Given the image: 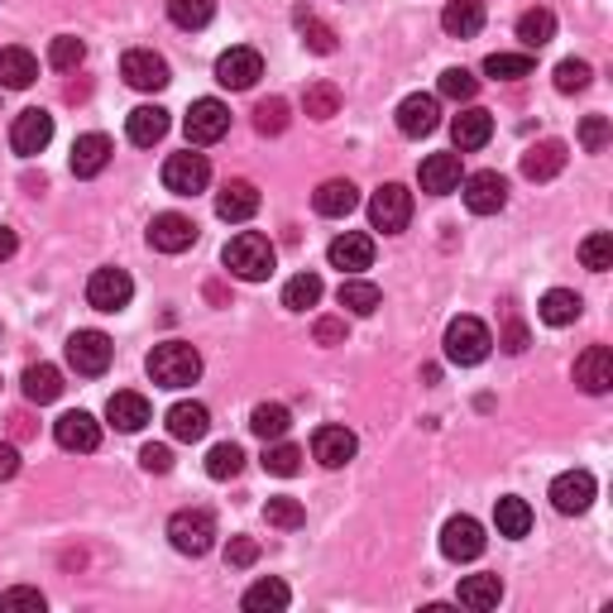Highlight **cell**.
<instances>
[{
	"label": "cell",
	"instance_id": "1",
	"mask_svg": "<svg viewBox=\"0 0 613 613\" xmlns=\"http://www.w3.org/2000/svg\"><path fill=\"white\" fill-rule=\"evenodd\" d=\"M225 269L235 273V279H245V283H263L273 273V263H279V249L269 245V235H259V231H240L231 245H225Z\"/></svg>",
	"mask_w": 613,
	"mask_h": 613
},
{
	"label": "cell",
	"instance_id": "2",
	"mask_svg": "<svg viewBox=\"0 0 613 613\" xmlns=\"http://www.w3.org/2000/svg\"><path fill=\"white\" fill-rule=\"evenodd\" d=\"M149 379L159 389H187L201 379V355L187 341H163L149 351Z\"/></svg>",
	"mask_w": 613,
	"mask_h": 613
},
{
	"label": "cell",
	"instance_id": "3",
	"mask_svg": "<svg viewBox=\"0 0 613 613\" xmlns=\"http://www.w3.org/2000/svg\"><path fill=\"white\" fill-rule=\"evenodd\" d=\"M446 359L451 365H485L489 351H494V335L479 317H455L446 327Z\"/></svg>",
	"mask_w": 613,
	"mask_h": 613
},
{
	"label": "cell",
	"instance_id": "4",
	"mask_svg": "<svg viewBox=\"0 0 613 613\" xmlns=\"http://www.w3.org/2000/svg\"><path fill=\"white\" fill-rule=\"evenodd\" d=\"M168 542H173L183 556H207L216 547V518L207 508H183L168 518Z\"/></svg>",
	"mask_w": 613,
	"mask_h": 613
},
{
	"label": "cell",
	"instance_id": "5",
	"mask_svg": "<svg viewBox=\"0 0 613 613\" xmlns=\"http://www.w3.org/2000/svg\"><path fill=\"white\" fill-rule=\"evenodd\" d=\"M211 183V163L207 154H168L163 163V187L173 192V197H197V192H207Z\"/></svg>",
	"mask_w": 613,
	"mask_h": 613
},
{
	"label": "cell",
	"instance_id": "6",
	"mask_svg": "<svg viewBox=\"0 0 613 613\" xmlns=\"http://www.w3.org/2000/svg\"><path fill=\"white\" fill-rule=\"evenodd\" d=\"M369 221H375V231H383V235L407 231V221H413V192L403 183H383L375 192V201H369Z\"/></svg>",
	"mask_w": 613,
	"mask_h": 613
},
{
	"label": "cell",
	"instance_id": "7",
	"mask_svg": "<svg viewBox=\"0 0 613 613\" xmlns=\"http://www.w3.org/2000/svg\"><path fill=\"white\" fill-rule=\"evenodd\" d=\"M111 355H115V345H111V335L106 331H77L68 341V365L77 369L82 379L106 375V369H111Z\"/></svg>",
	"mask_w": 613,
	"mask_h": 613
},
{
	"label": "cell",
	"instance_id": "8",
	"mask_svg": "<svg viewBox=\"0 0 613 613\" xmlns=\"http://www.w3.org/2000/svg\"><path fill=\"white\" fill-rule=\"evenodd\" d=\"M183 130H187V144H216V139H225V130H231V106L216 101V96H201V101H192Z\"/></svg>",
	"mask_w": 613,
	"mask_h": 613
},
{
	"label": "cell",
	"instance_id": "9",
	"mask_svg": "<svg viewBox=\"0 0 613 613\" xmlns=\"http://www.w3.org/2000/svg\"><path fill=\"white\" fill-rule=\"evenodd\" d=\"M135 297V279L125 269H96L87 279V303L96 311H125Z\"/></svg>",
	"mask_w": 613,
	"mask_h": 613
},
{
	"label": "cell",
	"instance_id": "10",
	"mask_svg": "<svg viewBox=\"0 0 613 613\" xmlns=\"http://www.w3.org/2000/svg\"><path fill=\"white\" fill-rule=\"evenodd\" d=\"M149 245L159 249V255H183V249L197 245V221L183 211H163L149 221Z\"/></svg>",
	"mask_w": 613,
	"mask_h": 613
},
{
	"label": "cell",
	"instance_id": "11",
	"mask_svg": "<svg viewBox=\"0 0 613 613\" xmlns=\"http://www.w3.org/2000/svg\"><path fill=\"white\" fill-rule=\"evenodd\" d=\"M120 77H125L135 91H163L168 82H173L168 77V63L154 53V48H130V53L120 58Z\"/></svg>",
	"mask_w": 613,
	"mask_h": 613
},
{
	"label": "cell",
	"instance_id": "12",
	"mask_svg": "<svg viewBox=\"0 0 613 613\" xmlns=\"http://www.w3.org/2000/svg\"><path fill=\"white\" fill-rule=\"evenodd\" d=\"M259 77H263V58L255 48H225V53L216 58V82H221V87L249 91Z\"/></svg>",
	"mask_w": 613,
	"mask_h": 613
},
{
	"label": "cell",
	"instance_id": "13",
	"mask_svg": "<svg viewBox=\"0 0 613 613\" xmlns=\"http://www.w3.org/2000/svg\"><path fill=\"white\" fill-rule=\"evenodd\" d=\"M48 139H53V115L48 111H20L15 125H10V149L20 159H39L48 149Z\"/></svg>",
	"mask_w": 613,
	"mask_h": 613
},
{
	"label": "cell",
	"instance_id": "14",
	"mask_svg": "<svg viewBox=\"0 0 613 613\" xmlns=\"http://www.w3.org/2000/svg\"><path fill=\"white\" fill-rule=\"evenodd\" d=\"M441 556H446V561H475V556H485V527H479L470 513L451 518L446 527H441Z\"/></svg>",
	"mask_w": 613,
	"mask_h": 613
},
{
	"label": "cell",
	"instance_id": "15",
	"mask_svg": "<svg viewBox=\"0 0 613 613\" xmlns=\"http://www.w3.org/2000/svg\"><path fill=\"white\" fill-rule=\"evenodd\" d=\"M437 125H441V101L437 96L413 91V96H403L399 101V130L407 139H427Z\"/></svg>",
	"mask_w": 613,
	"mask_h": 613
},
{
	"label": "cell",
	"instance_id": "16",
	"mask_svg": "<svg viewBox=\"0 0 613 613\" xmlns=\"http://www.w3.org/2000/svg\"><path fill=\"white\" fill-rule=\"evenodd\" d=\"M355 451H359V441H355L351 427H317V431H311V455H317L327 470H341V465H351Z\"/></svg>",
	"mask_w": 613,
	"mask_h": 613
},
{
	"label": "cell",
	"instance_id": "17",
	"mask_svg": "<svg viewBox=\"0 0 613 613\" xmlns=\"http://www.w3.org/2000/svg\"><path fill=\"white\" fill-rule=\"evenodd\" d=\"M503 201H508V183H503V173L485 168V173L465 177V207H470L475 216H494V211H503Z\"/></svg>",
	"mask_w": 613,
	"mask_h": 613
},
{
	"label": "cell",
	"instance_id": "18",
	"mask_svg": "<svg viewBox=\"0 0 613 613\" xmlns=\"http://www.w3.org/2000/svg\"><path fill=\"white\" fill-rule=\"evenodd\" d=\"M551 503H556V513H585L594 503V475L590 470H566L551 479Z\"/></svg>",
	"mask_w": 613,
	"mask_h": 613
},
{
	"label": "cell",
	"instance_id": "19",
	"mask_svg": "<svg viewBox=\"0 0 613 613\" xmlns=\"http://www.w3.org/2000/svg\"><path fill=\"white\" fill-rule=\"evenodd\" d=\"M53 437H58V446L63 451H77V455H87V451H96L101 446V427H96V417L91 413H63L53 422Z\"/></svg>",
	"mask_w": 613,
	"mask_h": 613
},
{
	"label": "cell",
	"instance_id": "20",
	"mask_svg": "<svg viewBox=\"0 0 613 613\" xmlns=\"http://www.w3.org/2000/svg\"><path fill=\"white\" fill-rule=\"evenodd\" d=\"M327 255H331V269H341V273H365L369 263H375V240L359 235V231H345V235L331 240Z\"/></svg>",
	"mask_w": 613,
	"mask_h": 613
},
{
	"label": "cell",
	"instance_id": "21",
	"mask_svg": "<svg viewBox=\"0 0 613 613\" xmlns=\"http://www.w3.org/2000/svg\"><path fill=\"white\" fill-rule=\"evenodd\" d=\"M571 159V149L561 139H542V144H532V149L523 154V177L527 183H551V177L566 168Z\"/></svg>",
	"mask_w": 613,
	"mask_h": 613
},
{
	"label": "cell",
	"instance_id": "22",
	"mask_svg": "<svg viewBox=\"0 0 613 613\" xmlns=\"http://www.w3.org/2000/svg\"><path fill=\"white\" fill-rule=\"evenodd\" d=\"M417 183L431 197H446V192L461 187V154H427L422 168H417Z\"/></svg>",
	"mask_w": 613,
	"mask_h": 613
},
{
	"label": "cell",
	"instance_id": "23",
	"mask_svg": "<svg viewBox=\"0 0 613 613\" xmlns=\"http://www.w3.org/2000/svg\"><path fill=\"white\" fill-rule=\"evenodd\" d=\"M575 383L585 393H609L613 389V351L609 345H590L580 359H575Z\"/></svg>",
	"mask_w": 613,
	"mask_h": 613
},
{
	"label": "cell",
	"instance_id": "24",
	"mask_svg": "<svg viewBox=\"0 0 613 613\" xmlns=\"http://www.w3.org/2000/svg\"><path fill=\"white\" fill-rule=\"evenodd\" d=\"M259 211V187L245 183V177H235V183H225L221 192H216V216L221 221H249V216Z\"/></svg>",
	"mask_w": 613,
	"mask_h": 613
},
{
	"label": "cell",
	"instance_id": "25",
	"mask_svg": "<svg viewBox=\"0 0 613 613\" xmlns=\"http://www.w3.org/2000/svg\"><path fill=\"white\" fill-rule=\"evenodd\" d=\"M311 207H317V216L341 221V216H351L359 207V187L351 183V177H331V183H321L317 192H311Z\"/></svg>",
	"mask_w": 613,
	"mask_h": 613
},
{
	"label": "cell",
	"instance_id": "26",
	"mask_svg": "<svg viewBox=\"0 0 613 613\" xmlns=\"http://www.w3.org/2000/svg\"><path fill=\"white\" fill-rule=\"evenodd\" d=\"M111 139L106 135H77V144H72V173L77 177H96V173H106V163H111Z\"/></svg>",
	"mask_w": 613,
	"mask_h": 613
},
{
	"label": "cell",
	"instance_id": "27",
	"mask_svg": "<svg viewBox=\"0 0 613 613\" xmlns=\"http://www.w3.org/2000/svg\"><path fill=\"white\" fill-rule=\"evenodd\" d=\"M125 135H130V144H139V149H154V144L168 135V111L163 106H135L125 120Z\"/></svg>",
	"mask_w": 613,
	"mask_h": 613
},
{
	"label": "cell",
	"instance_id": "28",
	"mask_svg": "<svg viewBox=\"0 0 613 613\" xmlns=\"http://www.w3.org/2000/svg\"><path fill=\"white\" fill-rule=\"evenodd\" d=\"M489 135H494V115L479 111V106H470V111H461L451 120V139L455 149H485Z\"/></svg>",
	"mask_w": 613,
	"mask_h": 613
},
{
	"label": "cell",
	"instance_id": "29",
	"mask_svg": "<svg viewBox=\"0 0 613 613\" xmlns=\"http://www.w3.org/2000/svg\"><path fill=\"white\" fill-rule=\"evenodd\" d=\"M441 29H446L451 39H475V34L485 29V0H451V5L441 10Z\"/></svg>",
	"mask_w": 613,
	"mask_h": 613
},
{
	"label": "cell",
	"instance_id": "30",
	"mask_svg": "<svg viewBox=\"0 0 613 613\" xmlns=\"http://www.w3.org/2000/svg\"><path fill=\"white\" fill-rule=\"evenodd\" d=\"M34 77H39V58L29 48H0V87L24 91L34 87Z\"/></svg>",
	"mask_w": 613,
	"mask_h": 613
},
{
	"label": "cell",
	"instance_id": "31",
	"mask_svg": "<svg viewBox=\"0 0 613 613\" xmlns=\"http://www.w3.org/2000/svg\"><path fill=\"white\" fill-rule=\"evenodd\" d=\"M106 417H111L115 431H139L144 422H149V399L120 389V393H111V403H106Z\"/></svg>",
	"mask_w": 613,
	"mask_h": 613
},
{
	"label": "cell",
	"instance_id": "32",
	"mask_svg": "<svg viewBox=\"0 0 613 613\" xmlns=\"http://www.w3.org/2000/svg\"><path fill=\"white\" fill-rule=\"evenodd\" d=\"M20 389H24V399L39 403V407H44V403H53L58 393H63V369H58V365H44V359H39V365L24 369Z\"/></svg>",
	"mask_w": 613,
	"mask_h": 613
},
{
	"label": "cell",
	"instance_id": "33",
	"mask_svg": "<svg viewBox=\"0 0 613 613\" xmlns=\"http://www.w3.org/2000/svg\"><path fill=\"white\" fill-rule=\"evenodd\" d=\"M168 431H173V441H201L211 431V413L201 403H177L168 407Z\"/></svg>",
	"mask_w": 613,
	"mask_h": 613
},
{
	"label": "cell",
	"instance_id": "34",
	"mask_svg": "<svg viewBox=\"0 0 613 613\" xmlns=\"http://www.w3.org/2000/svg\"><path fill=\"white\" fill-rule=\"evenodd\" d=\"M455 599H461L465 609H499V599H503V580L499 575H465L461 580V590H455Z\"/></svg>",
	"mask_w": 613,
	"mask_h": 613
},
{
	"label": "cell",
	"instance_id": "35",
	"mask_svg": "<svg viewBox=\"0 0 613 613\" xmlns=\"http://www.w3.org/2000/svg\"><path fill=\"white\" fill-rule=\"evenodd\" d=\"M494 527H499V537H527L532 532V508H527V499L503 494L494 503Z\"/></svg>",
	"mask_w": 613,
	"mask_h": 613
},
{
	"label": "cell",
	"instance_id": "36",
	"mask_svg": "<svg viewBox=\"0 0 613 613\" xmlns=\"http://www.w3.org/2000/svg\"><path fill=\"white\" fill-rule=\"evenodd\" d=\"M537 311H542L547 327H571V321H580L585 303H580V293H571V287H551Z\"/></svg>",
	"mask_w": 613,
	"mask_h": 613
},
{
	"label": "cell",
	"instance_id": "37",
	"mask_svg": "<svg viewBox=\"0 0 613 613\" xmlns=\"http://www.w3.org/2000/svg\"><path fill=\"white\" fill-rule=\"evenodd\" d=\"M518 39H523V48H547L551 39H556V15H551L547 5L523 10L518 15Z\"/></svg>",
	"mask_w": 613,
	"mask_h": 613
},
{
	"label": "cell",
	"instance_id": "38",
	"mask_svg": "<svg viewBox=\"0 0 613 613\" xmlns=\"http://www.w3.org/2000/svg\"><path fill=\"white\" fill-rule=\"evenodd\" d=\"M287 427H293V413H287L283 403H259L255 413H249V431L263 441H279L287 437Z\"/></svg>",
	"mask_w": 613,
	"mask_h": 613
},
{
	"label": "cell",
	"instance_id": "39",
	"mask_svg": "<svg viewBox=\"0 0 613 613\" xmlns=\"http://www.w3.org/2000/svg\"><path fill=\"white\" fill-rule=\"evenodd\" d=\"M335 297H341V307H345V311H355V317H375L379 303H383V293H379L375 283H365V279H345Z\"/></svg>",
	"mask_w": 613,
	"mask_h": 613
},
{
	"label": "cell",
	"instance_id": "40",
	"mask_svg": "<svg viewBox=\"0 0 613 613\" xmlns=\"http://www.w3.org/2000/svg\"><path fill=\"white\" fill-rule=\"evenodd\" d=\"M263 470L279 475V479H293L297 470H303V451L293 446V441H263Z\"/></svg>",
	"mask_w": 613,
	"mask_h": 613
},
{
	"label": "cell",
	"instance_id": "41",
	"mask_svg": "<svg viewBox=\"0 0 613 613\" xmlns=\"http://www.w3.org/2000/svg\"><path fill=\"white\" fill-rule=\"evenodd\" d=\"M287 599L293 594H287L283 580H259V585H249L240 604H245L249 613H279V609H287Z\"/></svg>",
	"mask_w": 613,
	"mask_h": 613
},
{
	"label": "cell",
	"instance_id": "42",
	"mask_svg": "<svg viewBox=\"0 0 613 613\" xmlns=\"http://www.w3.org/2000/svg\"><path fill=\"white\" fill-rule=\"evenodd\" d=\"M216 15V0H168V20L177 24V29H207Z\"/></svg>",
	"mask_w": 613,
	"mask_h": 613
},
{
	"label": "cell",
	"instance_id": "43",
	"mask_svg": "<svg viewBox=\"0 0 613 613\" xmlns=\"http://www.w3.org/2000/svg\"><path fill=\"white\" fill-rule=\"evenodd\" d=\"M532 53H489L485 58V72L494 82H518V77H532Z\"/></svg>",
	"mask_w": 613,
	"mask_h": 613
},
{
	"label": "cell",
	"instance_id": "44",
	"mask_svg": "<svg viewBox=\"0 0 613 613\" xmlns=\"http://www.w3.org/2000/svg\"><path fill=\"white\" fill-rule=\"evenodd\" d=\"M297 29H303V44L311 48V53H321V58L335 53V29L327 20L311 15V10H297Z\"/></svg>",
	"mask_w": 613,
	"mask_h": 613
},
{
	"label": "cell",
	"instance_id": "45",
	"mask_svg": "<svg viewBox=\"0 0 613 613\" xmlns=\"http://www.w3.org/2000/svg\"><path fill=\"white\" fill-rule=\"evenodd\" d=\"M317 303H321V279L317 273H297V279H287V287H283V307L287 311H307Z\"/></svg>",
	"mask_w": 613,
	"mask_h": 613
},
{
	"label": "cell",
	"instance_id": "46",
	"mask_svg": "<svg viewBox=\"0 0 613 613\" xmlns=\"http://www.w3.org/2000/svg\"><path fill=\"white\" fill-rule=\"evenodd\" d=\"M263 523L283 527V532H297V527L307 523V508L297 499H269V503H263Z\"/></svg>",
	"mask_w": 613,
	"mask_h": 613
},
{
	"label": "cell",
	"instance_id": "47",
	"mask_svg": "<svg viewBox=\"0 0 613 613\" xmlns=\"http://www.w3.org/2000/svg\"><path fill=\"white\" fill-rule=\"evenodd\" d=\"M303 111L311 120H331L335 111H341V91H335L331 82H311L307 96H303Z\"/></svg>",
	"mask_w": 613,
	"mask_h": 613
},
{
	"label": "cell",
	"instance_id": "48",
	"mask_svg": "<svg viewBox=\"0 0 613 613\" xmlns=\"http://www.w3.org/2000/svg\"><path fill=\"white\" fill-rule=\"evenodd\" d=\"M240 465H245V451H240L235 441H221V446H211V455H207V475L211 479H235Z\"/></svg>",
	"mask_w": 613,
	"mask_h": 613
},
{
	"label": "cell",
	"instance_id": "49",
	"mask_svg": "<svg viewBox=\"0 0 613 613\" xmlns=\"http://www.w3.org/2000/svg\"><path fill=\"white\" fill-rule=\"evenodd\" d=\"M580 263H585L590 273H609V269H613V235L599 231V235L585 240V245H580Z\"/></svg>",
	"mask_w": 613,
	"mask_h": 613
},
{
	"label": "cell",
	"instance_id": "50",
	"mask_svg": "<svg viewBox=\"0 0 613 613\" xmlns=\"http://www.w3.org/2000/svg\"><path fill=\"white\" fill-rule=\"evenodd\" d=\"M255 130L259 135H283L287 130V101L283 96H269V101L255 106Z\"/></svg>",
	"mask_w": 613,
	"mask_h": 613
},
{
	"label": "cell",
	"instance_id": "51",
	"mask_svg": "<svg viewBox=\"0 0 613 613\" xmlns=\"http://www.w3.org/2000/svg\"><path fill=\"white\" fill-rule=\"evenodd\" d=\"M82 58H87V44L72 39V34H58V39L48 44V63H53L58 72H72V68L82 63Z\"/></svg>",
	"mask_w": 613,
	"mask_h": 613
},
{
	"label": "cell",
	"instance_id": "52",
	"mask_svg": "<svg viewBox=\"0 0 613 613\" xmlns=\"http://www.w3.org/2000/svg\"><path fill=\"white\" fill-rule=\"evenodd\" d=\"M475 91H479L475 72H465V68H446V72H441V96H446V101H475Z\"/></svg>",
	"mask_w": 613,
	"mask_h": 613
},
{
	"label": "cell",
	"instance_id": "53",
	"mask_svg": "<svg viewBox=\"0 0 613 613\" xmlns=\"http://www.w3.org/2000/svg\"><path fill=\"white\" fill-rule=\"evenodd\" d=\"M590 77H594V72H590V63H580V58H566V63H556V91H585V87H590Z\"/></svg>",
	"mask_w": 613,
	"mask_h": 613
},
{
	"label": "cell",
	"instance_id": "54",
	"mask_svg": "<svg viewBox=\"0 0 613 613\" xmlns=\"http://www.w3.org/2000/svg\"><path fill=\"white\" fill-rule=\"evenodd\" d=\"M609 139H613L609 120H604V115H585V125H580V144H585V149H590V154H604Z\"/></svg>",
	"mask_w": 613,
	"mask_h": 613
},
{
	"label": "cell",
	"instance_id": "55",
	"mask_svg": "<svg viewBox=\"0 0 613 613\" xmlns=\"http://www.w3.org/2000/svg\"><path fill=\"white\" fill-rule=\"evenodd\" d=\"M255 561H259V542H255V537H231V547H225V566L245 571V566H255Z\"/></svg>",
	"mask_w": 613,
	"mask_h": 613
},
{
	"label": "cell",
	"instance_id": "56",
	"mask_svg": "<svg viewBox=\"0 0 613 613\" xmlns=\"http://www.w3.org/2000/svg\"><path fill=\"white\" fill-rule=\"evenodd\" d=\"M0 609H5V613H15V609H34V613H39V609H44V594H39V590H24V585H15V590L0 594Z\"/></svg>",
	"mask_w": 613,
	"mask_h": 613
},
{
	"label": "cell",
	"instance_id": "57",
	"mask_svg": "<svg viewBox=\"0 0 613 613\" xmlns=\"http://www.w3.org/2000/svg\"><path fill=\"white\" fill-rule=\"evenodd\" d=\"M139 465L149 475H168V470H173V451H168V446H144L139 451Z\"/></svg>",
	"mask_w": 613,
	"mask_h": 613
},
{
	"label": "cell",
	"instance_id": "58",
	"mask_svg": "<svg viewBox=\"0 0 613 613\" xmlns=\"http://www.w3.org/2000/svg\"><path fill=\"white\" fill-rule=\"evenodd\" d=\"M317 341L321 345H341L345 341V321L341 317H321L317 321Z\"/></svg>",
	"mask_w": 613,
	"mask_h": 613
},
{
	"label": "cell",
	"instance_id": "59",
	"mask_svg": "<svg viewBox=\"0 0 613 613\" xmlns=\"http://www.w3.org/2000/svg\"><path fill=\"white\" fill-rule=\"evenodd\" d=\"M503 351H508V355L527 351V327H523V321H508V327H503Z\"/></svg>",
	"mask_w": 613,
	"mask_h": 613
},
{
	"label": "cell",
	"instance_id": "60",
	"mask_svg": "<svg viewBox=\"0 0 613 613\" xmlns=\"http://www.w3.org/2000/svg\"><path fill=\"white\" fill-rule=\"evenodd\" d=\"M20 475V451L15 441H0V479H15Z\"/></svg>",
	"mask_w": 613,
	"mask_h": 613
},
{
	"label": "cell",
	"instance_id": "61",
	"mask_svg": "<svg viewBox=\"0 0 613 613\" xmlns=\"http://www.w3.org/2000/svg\"><path fill=\"white\" fill-rule=\"evenodd\" d=\"M10 437H15V441L34 437V422H29V417H24V413H15V417H10Z\"/></svg>",
	"mask_w": 613,
	"mask_h": 613
},
{
	"label": "cell",
	"instance_id": "62",
	"mask_svg": "<svg viewBox=\"0 0 613 613\" xmlns=\"http://www.w3.org/2000/svg\"><path fill=\"white\" fill-rule=\"evenodd\" d=\"M15 255V231L10 225H0V259H10Z\"/></svg>",
	"mask_w": 613,
	"mask_h": 613
}]
</instances>
